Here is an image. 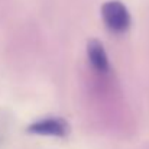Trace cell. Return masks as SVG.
<instances>
[{
    "mask_svg": "<svg viewBox=\"0 0 149 149\" xmlns=\"http://www.w3.org/2000/svg\"><path fill=\"white\" fill-rule=\"evenodd\" d=\"M87 55L93 65V68L99 72H107L109 71V59L106 55V51L99 41H91L87 45Z\"/></svg>",
    "mask_w": 149,
    "mask_h": 149,
    "instance_id": "obj_3",
    "label": "cell"
},
{
    "mask_svg": "<svg viewBox=\"0 0 149 149\" xmlns=\"http://www.w3.org/2000/svg\"><path fill=\"white\" fill-rule=\"evenodd\" d=\"M101 15L106 26L114 33H123L130 25V16L127 9L117 0L107 1L101 9Z\"/></svg>",
    "mask_w": 149,
    "mask_h": 149,
    "instance_id": "obj_1",
    "label": "cell"
},
{
    "mask_svg": "<svg viewBox=\"0 0 149 149\" xmlns=\"http://www.w3.org/2000/svg\"><path fill=\"white\" fill-rule=\"evenodd\" d=\"M28 130L31 133H36V135L64 138L68 133V125L59 117H47V119H41V120L32 123L28 127Z\"/></svg>",
    "mask_w": 149,
    "mask_h": 149,
    "instance_id": "obj_2",
    "label": "cell"
}]
</instances>
